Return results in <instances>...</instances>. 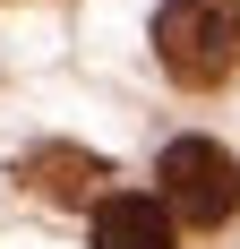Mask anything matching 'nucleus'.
Masks as SVG:
<instances>
[{"label": "nucleus", "instance_id": "obj_1", "mask_svg": "<svg viewBox=\"0 0 240 249\" xmlns=\"http://www.w3.org/2000/svg\"><path fill=\"white\" fill-rule=\"evenodd\" d=\"M154 60L180 86H223L240 77V0H163L154 18Z\"/></svg>", "mask_w": 240, "mask_h": 249}, {"label": "nucleus", "instance_id": "obj_2", "mask_svg": "<svg viewBox=\"0 0 240 249\" xmlns=\"http://www.w3.org/2000/svg\"><path fill=\"white\" fill-rule=\"evenodd\" d=\"M154 172H163V206L180 215V224L215 232V224L240 215V163L215 146V138H171Z\"/></svg>", "mask_w": 240, "mask_h": 249}, {"label": "nucleus", "instance_id": "obj_3", "mask_svg": "<svg viewBox=\"0 0 240 249\" xmlns=\"http://www.w3.org/2000/svg\"><path fill=\"white\" fill-rule=\"evenodd\" d=\"M26 172V189H34V198H51V206H103V155H86V146H34L17 163Z\"/></svg>", "mask_w": 240, "mask_h": 249}, {"label": "nucleus", "instance_id": "obj_4", "mask_svg": "<svg viewBox=\"0 0 240 249\" xmlns=\"http://www.w3.org/2000/svg\"><path fill=\"white\" fill-rule=\"evenodd\" d=\"M95 249H180L163 198H103L95 206Z\"/></svg>", "mask_w": 240, "mask_h": 249}]
</instances>
